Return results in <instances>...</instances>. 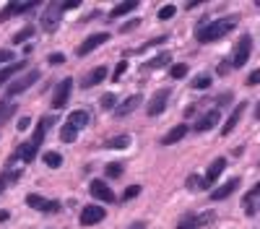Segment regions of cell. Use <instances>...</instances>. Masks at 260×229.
Returning a JSON list of instances; mask_svg holds the SVG:
<instances>
[{
    "label": "cell",
    "mask_w": 260,
    "mask_h": 229,
    "mask_svg": "<svg viewBox=\"0 0 260 229\" xmlns=\"http://www.w3.org/2000/svg\"><path fill=\"white\" fill-rule=\"evenodd\" d=\"M255 120H260V102H258V107H255Z\"/></svg>",
    "instance_id": "obj_49"
},
{
    "label": "cell",
    "mask_w": 260,
    "mask_h": 229,
    "mask_svg": "<svg viewBox=\"0 0 260 229\" xmlns=\"http://www.w3.org/2000/svg\"><path fill=\"white\" fill-rule=\"evenodd\" d=\"M73 91V78H63L55 86V96H52V110H63L68 104V96H71Z\"/></svg>",
    "instance_id": "obj_10"
},
{
    "label": "cell",
    "mask_w": 260,
    "mask_h": 229,
    "mask_svg": "<svg viewBox=\"0 0 260 229\" xmlns=\"http://www.w3.org/2000/svg\"><path fill=\"white\" fill-rule=\"evenodd\" d=\"M130 146V135H117V138H110L104 143V149H128Z\"/></svg>",
    "instance_id": "obj_30"
},
{
    "label": "cell",
    "mask_w": 260,
    "mask_h": 229,
    "mask_svg": "<svg viewBox=\"0 0 260 229\" xmlns=\"http://www.w3.org/2000/svg\"><path fill=\"white\" fill-rule=\"evenodd\" d=\"M29 125H32V117H21L19 120V131H26Z\"/></svg>",
    "instance_id": "obj_45"
},
{
    "label": "cell",
    "mask_w": 260,
    "mask_h": 229,
    "mask_svg": "<svg viewBox=\"0 0 260 229\" xmlns=\"http://www.w3.org/2000/svg\"><path fill=\"white\" fill-rule=\"evenodd\" d=\"M104 78H107V68H104V65H99V68H94V71H91V73L86 76V78L81 81V86H83V89L99 86V83H102Z\"/></svg>",
    "instance_id": "obj_20"
},
{
    "label": "cell",
    "mask_w": 260,
    "mask_h": 229,
    "mask_svg": "<svg viewBox=\"0 0 260 229\" xmlns=\"http://www.w3.org/2000/svg\"><path fill=\"white\" fill-rule=\"evenodd\" d=\"M44 164H47L50 170H57V167L63 164V156H60L57 151H47V154H44Z\"/></svg>",
    "instance_id": "obj_31"
},
{
    "label": "cell",
    "mask_w": 260,
    "mask_h": 229,
    "mask_svg": "<svg viewBox=\"0 0 260 229\" xmlns=\"http://www.w3.org/2000/svg\"><path fill=\"white\" fill-rule=\"evenodd\" d=\"M237 188H240V177H232V180H226L224 185H219V188L211 193V201H224V198H229V195H232Z\"/></svg>",
    "instance_id": "obj_19"
},
{
    "label": "cell",
    "mask_w": 260,
    "mask_h": 229,
    "mask_svg": "<svg viewBox=\"0 0 260 229\" xmlns=\"http://www.w3.org/2000/svg\"><path fill=\"white\" fill-rule=\"evenodd\" d=\"M250 52H252V37H250V34H242V37H240V42L234 44L232 65H234V68H244V63L250 60Z\"/></svg>",
    "instance_id": "obj_4"
},
{
    "label": "cell",
    "mask_w": 260,
    "mask_h": 229,
    "mask_svg": "<svg viewBox=\"0 0 260 229\" xmlns=\"http://www.w3.org/2000/svg\"><path fill=\"white\" fill-rule=\"evenodd\" d=\"M34 37V26H24L21 32L13 37V44H21V42H26V39H32Z\"/></svg>",
    "instance_id": "obj_32"
},
{
    "label": "cell",
    "mask_w": 260,
    "mask_h": 229,
    "mask_svg": "<svg viewBox=\"0 0 260 229\" xmlns=\"http://www.w3.org/2000/svg\"><path fill=\"white\" fill-rule=\"evenodd\" d=\"M104 216H107V211L102 209V206L91 203V206H86V209L81 211V224L83 227H94V224H99V221H104Z\"/></svg>",
    "instance_id": "obj_12"
},
{
    "label": "cell",
    "mask_w": 260,
    "mask_h": 229,
    "mask_svg": "<svg viewBox=\"0 0 260 229\" xmlns=\"http://www.w3.org/2000/svg\"><path fill=\"white\" fill-rule=\"evenodd\" d=\"M13 112H16V104L8 102V99H3V102H0V125H3V123H8Z\"/></svg>",
    "instance_id": "obj_28"
},
{
    "label": "cell",
    "mask_w": 260,
    "mask_h": 229,
    "mask_svg": "<svg viewBox=\"0 0 260 229\" xmlns=\"http://www.w3.org/2000/svg\"><path fill=\"white\" fill-rule=\"evenodd\" d=\"M211 76H198V78L193 81V89H211Z\"/></svg>",
    "instance_id": "obj_37"
},
{
    "label": "cell",
    "mask_w": 260,
    "mask_h": 229,
    "mask_svg": "<svg viewBox=\"0 0 260 229\" xmlns=\"http://www.w3.org/2000/svg\"><path fill=\"white\" fill-rule=\"evenodd\" d=\"M104 42H110V34H107V32H99V34H89L86 39H83V42L78 44V50H75V55H78V57H86L89 52H94L96 47H102Z\"/></svg>",
    "instance_id": "obj_6"
},
{
    "label": "cell",
    "mask_w": 260,
    "mask_h": 229,
    "mask_svg": "<svg viewBox=\"0 0 260 229\" xmlns=\"http://www.w3.org/2000/svg\"><path fill=\"white\" fill-rule=\"evenodd\" d=\"M141 195V185H130L125 188V193H122V201H133V198Z\"/></svg>",
    "instance_id": "obj_36"
},
{
    "label": "cell",
    "mask_w": 260,
    "mask_h": 229,
    "mask_svg": "<svg viewBox=\"0 0 260 229\" xmlns=\"http://www.w3.org/2000/svg\"><path fill=\"white\" fill-rule=\"evenodd\" d=\"M138 26H141V19H133V21H128V24H122L120 32L128 34V32H133V29H138Z\"/></svg>",
    "instance_id": "obj_41"
},
{
    "label": "cell",
    "mask_w": 260,
    "mask_h": 229,
    "mask_svg": "<svg viewBox=\"0 0 260 229\" xmlns=\"http://www.w3.org/2000/svg\"><path fill=\"white\" fill-rule=\"evenodd\" d=\"M99 104H102L104 110H114V107H117V96H114V94H104Z\"/></svg>",
    "instance_id": "obj_38"
},
{
    "label": "cell",
    "mask_w": 260,
    "mask_h": 229,
    "mask_svg": "<svg viewBox=\"0 0 260 229\" xmlns=\"http://www.w3.org/2000/svg\"><path fill=\"white\" fill-rule=\"evenodd\" d=\"M125 71H128V60H120L117 68H114V73H112V81H120L122 76H125Z\"/></svg>",
    "instance_id": "obj_39"
},
{
    "label": "cell",
    "mask_w": 260,
    "mask_h": 229,
    "mask_svg": "<svg viewBox=\"0 0 260 229\" xmlns=\"http://www.w3.org/2000/svg\"><path fill=\"white\" fill-rule=\"evenodd\" d=\"M52 125H55V114H44V117L39 120V123H37V128H34V135H32V138H29V141H32V143H37V146H42Z\"/></svg>",
    "instance_id": "obj_13"
},
{
    "label": "cell",
    "mask_w": 260,
    "mask_h": 229,
    "mask_svg": "<svg viewBox=\"0 0 260 229\" xmlns=\"http://www.w3.org/2000/svg\"><path fill=\"white\" fill-rule=\"evenodd\" d=\"M47 60H50V65H60V63H63V60H65V57H63V55H60V52H55V55H50Z\"/></svg>",
    "instance_id": "obj_44"
},
{
    "label": "cell",
    "mask_w": 260,
    "mask_h": 229,
    "mask_svg": "<svg viewBox=\"0 0 260 229\" xmlns=\"http://www.w3.org/2000/svg\"><path fill=\"white\" fill-rule=\"evenodd\" d=\"M255 83H260V68H258V71H252V73L247 76V86H255Z\"/></svg>",
    "instance_id": "obj_42"
},
{
    "label": "cell",
    "mask_w": 260,
    "mask_h": 229,
    "mask_svg": "<svg viewBox=\"0 0 260 229\" xmlns=\"http://www.w3.org/2000/svg\"><path fill=\"white\" fill-rule=\"evenodd\" d=\"M39 81V71H26L24 76H21V78H16V81H11L8 83V89H5V99H8V102H13V96H19V94H24L26 89H32L34 83Z\"/></svg>",
    "instance_id": "obj_2"
},
{
    "label": "cell",
    "mask_w": 260,
    "mask_h": 229,
    "mask_svg": "<svg viewBox=\"0 0 260 229\" xmlns=\"http://www.w3.org/2000/svg\"><path fill=\"white\" fill-rule=\"evenodd\" d=\"M224 170H226V159L224 156L213 159V162L208 164V170H205V188H211L213 182L221 177V172H224Z\"/></svg>",
    "instance_id": "obj_16"
},
{
    "label": "cell",
    "mask_w": 260,
    "mask_h": 229,
    "mask_svg": "<svg viewBox=\"0 0 260 229\" xmlns=\"http://www.w3.org/2000/svg\"><path fill=\"white\" fill-rule=\"evenodd\" d=\"M26 206L34 211H42V213H57L60 211V203L57 201H50L44 195H37V193H29L26 195Z\"/></svg>",
    "instance_id": "obj_5"
},
{
    "label": "cell",
    "mask_w": 260,
    "mask_h": 229,
    "mask_svg": "<svg viewBox=\"0 0 260 229\" xmlns=\"http://www.w3.org/2000/svg\"><path fill=\"white\" fill-rule=\"evenodd\" d=\"M0 221H8V211H0Z\"/></svg>",
    "instance_id": "obj_48"
},
{
    "label": "cell",
    "mask_w": 260,
    "mask_h": 229,
    "mask_svg": "<svg viewBox=\"0 0 260 229\" xmlns=\"http://www.w3.org/2000/svg\"><path fill=\"white\" fill-rule=\"evenodd\" d=\"M141 102H143L141 94H133V96H128L122 104L114 107V112H112V114H114V117H128V114L133 112V110H138V104H141Z\"/></svg>",
    "instance_id": "obj_18"
},
{
    "label": "cell",
    "mask_w": 260,
    "mask_h": 229,
    "mask_svg": "<svg viewBox=\"0 0 260 229\" xmlns=\"http://www.w3.org/2000/svg\"><path fill=\"white\" fill-rule=\"evenodd\" d=\"M26 65H29L26 60H19V63H11V65H5L3 71H0V86H3L5 81H11V78H13V76H16L19 71H26Z\"/></svg>",
    "instance_id": "obj_21"
},
{
    "label": "cell",
    "mask_w": 260,
    "mask_h": 229,
    "mask_svg": "<svg viewBox=\"0 0 260 229\" xmlns=\"http://www.w3.org/2000/svg\"><path fill=\"white\" fill-rule=\"evenodd\" d=\"M187 71H190V68L185 65V63H177V65H172L169 68V76H172V78H185V76H187Z\"/></svg>",
    "instance_id": "obj_34"
},
{
    "label": "cell",
    "mask_w": 260,
    "mask_h": 229,
    "mask_svg": "<svg viewBox=\"0 0 260 229\" xmlns=\"http://www.w3.org/2000/svg\"><path fill=\"white\" fill-rule=\"evenodd\" d=\"M104 172H107V177H110V180H117V177H122V164L112 162V164L104 167Z\"/></svg>",
    "instance_id": "obj_33"
},
{
    "label": "cell",
    "mask_w": 260,
    "mask_h": 229,
    "mask_svg": "<svg viewBox=\"0 0 260 229\" xmlns=\"http://www.w3.org/2000/svg\"><path fill=\"white\" fill-rule=\"evenodd\" d=\"M63 3H50L47 5V11L42 13V29L47 34H52V32H57V24H60V16H63Z\"/></svg>",
    "instance_id": "obj_3"
},
{
    "label": "cell",
    "mask_w": 260,
    "mask_h": 229,
    "mask_svg": "<svg viewBox=\"0 0 260 229\" xmlns=\"http://www.w3.org/2000/svg\"><path fill=\"white\" fill-rule=\"evenodd\" d=\"M219 120H221V112H219V110H211V112H205L203 117L198 120L193 131H195V133H205V131H211V128H216Z\"/></svg>",
    "instance_id": "obj_17"
},
{
    "label": "cell",
    "mask_w": 260,
    "mask_h": 229,
    "mask_svg": "<svg viewBox=\"0 0 260 229\" xmlns=\"http://www.w3.org/2000/svg\"><path fill=\"white\" fill-rule=\"evenodd\" d=\"M185 135H187V125H177V128H172L167 135H162V143H164V146H172V143L182 141Z\"/></svg>",
    "instance_id": "obj_22"
},
{
    "label": "cell",
    "mask_w": 260,
    "mask_h": 229,
    "mask_svg": "<svg viewBox=\"0 0 260 229\" xmlns=\"http://www.w3.org/2000/svg\"><path fill=\"white\" fill-rule=\"evenodd\" d=\"M167 102H169V91H167V89L156 91V94L149 99V104H146V114H149V117H159V114L167 110Z\"/></svg>",
    "instance_id": "obj_9"
},
{
    "label": "cell",
    "mask_w": 260,
    "mask_h": 229,
    "mask_svg": "<svg viewBox=\"0 0 260 229\" xmlns=\"http://www.w3.org/2000/svg\"><path fill=\"white\" fill-rule=\"evenodd\" d=\"M34 0H16V3H8L3 11H0V21H8L13 16H21V13H26L29 8H34Z\"/></svg>",
    "instance_id": "obj_11"
},
{
    "label": "cell",
    "mask_w": 260,
    "mask_h": 229,
    "mask_svg": "<svg viewBox=\"0 0 260 229\" xmlns=\"http://www.w3.org/2000/svg\"><path fill=\"white\" fill-rule=\"evenodd\" d=\"M19 177H21V172H11V170H5L3 174H0V195H3L13 182H19Z\"/></svg>",
    "instance_id": "obj_26"
},
{
    "label": "cell",
    "mask_w": 260,
    "mask_h": 229,
    "mask_svg": "<svg viewBox=\"0 0 260 229\" xmlns=\"http://www.w3.org/2000/svg\"><path fill=\"white\" fill-rule=\"evenodd\" d=\"M13 60V50H0V63H11Z\"/></svg>",
    "instance_id": "obj_43"
},
{
    "label": "cell",
    "mask_w": 260,
    "mask_h": 229,
    "mask_svg": "<svg viewBox=\"0 0 260 229\" xmlns=\"http://www.w3.org/2000/svg\"><path fill=\"white\" fill-rule=\"evenodd\" d=\"M229 65H232V63H221V65H219V76H224V73H229Z\"/></svg>",
    "instance_id": "obj_47"
},
{
    "label": "cell",
    "mask_w": 260,
    "mask_h": 229,
    "mask_svg": "<svg viewBox=\"0 0 260 229\" xmlns=\"http://www.w3.org/2000/svg\"><path fill=\"white\" fill-rule=\"evenodd\" d=\"M37 154H39V146H37V143H32V141H24V143H21V146L16 149V154L8 159V167H11L13 162H26V164H32L34 159H37Z\"/></svg>",
    "instance_id": "obj_7"
},
{
    "label": "cell",
    "mask_w": 260,
    "mask_h": 229,
    "mask_svg": "<svg viewBox=\"0 0 260 229\" xmlns=\"http://www.w3.org/2000/svg\"><path fill=\"white\" fill-rule=\"evenodd\" d=\"M247 110V102H240L234 107L232 112H229V117H226V123L221 125V135H229V133H234V128L240 125V120H242V112Z\"/></svg>",
    "instance_id": "obj_15"
},
{
    "label": "cell",
    "mask_w": 260,
    "mask_h": 229,
    "mask_svg": "<svg viewBox=\"0 0 260 229\" xmlns=\"http://www.w3.org/2000/svg\"><path fill=\"white\" fill-rule=\"evenodd\" d=\"M89 190H91V195H94L96 201H102V203H114V193H112V188L107 185L104 180H91Z\"/></svg>",
    "instance_id": "obj_14"
},
{
    "label": "cell",
    "mask_w": 260,
    "mask_h": 229,
    "mask_svg": "<svg viewBox=\"0 0 260 229\" xmlns=\"http://www.w3.org/2000/svg\"><path fill=\"white\" fill-rule=\"evenodd\" d=\"M128 229H146V221H133Z\"/></svg>",
    "instance_id": "obj_46"
},
{
    "label": "cell",
    "mask_w": 260,
    "mask_h": 229,
    "mask_svg": "<svg viewBox=\"0 0 260 229\" xmlns=\"http://www.w3.org/2000/svg\"><path fill=\"white\" fill-rule=\"evenodd\" d=\"M133 8H138V3L135 0H125V3H117L114 8L110 11V19H120V16H125V13H130Z\"/></svg>",
    "instance_id": "obj_24"
},
{
    "label": "cell",
    "mask_w": 260,
    "mask_h": 229,
    "mask_svg": "<svg viewBox=\"0 0 260 229\" xmlns=\"http://www.w3.org/2000/svg\"><path fill=\"white\" fill-rule=\"evenodd\" d=\"M174 13H177V8H174V5H164V8L159 11V19H162V21H169Z\"/></svg>",
    "instance_id": "obj_40"
},
{
    "label": "cell",
    "mask_w": 260,
    "mask_h": 229,
    "mask_svg": "<svg viewBox=\"0 0 260 229\" xmlns=\"http://www.w3.org/2000/svg\"><path fill=\"white\" fill-rule=\"evenodd\" d=\"M255 198H260V180L247 190V195H244V201H242V203H244V211H247V213H255V206H252Z\"/></svg>",
    "instance_id": "obj_25"
},
{
    "label": "cell",
    "mask_w": 260,
    "mask_h": 229,
    "mask_svg": "<svg viewBox=\"0 0 260 229\" xmlns=\"http://www.w3.org/2000/svg\"><path fill=\"white\" fill-rule=\"evenodd\" d=\"M213 221V213L205 211V213H185L180 221H177V229H198L203 224H211Z\"/></svg>",
    "instance_id": "obj_8"
},
{
    "label": "cell",
    "mask_w": 260,
    "mask_h": 229,
    "mask_svg": "<svg viewBox=\"0 0 260 229\" xmlns=\"http://www.w3.org/2000/svg\"><path fill=\"white\" fill-rule=\"evenodd\" d=\"M172 63V55L169 52H159L156 57H151L146 65H143V71H159V68H164V65H169Z\"/></svg>",
    "instance_id": "obj_23"
},
{
    "label": "cell",
    "mask_w": 260,
    "mask_h": 229,
    "mask_svg": "<svg viewBox=\"0 0 260 229\" xmlns=\"http://www.w3.org/2000/svg\"><path fill=\"white\" fill-rule=\"evenodd\" d=\"M75 138H78V128H73V125L65 123V128L60 131V141H63V143H73Z\"/></svg>",
    "instance_id": "obj_29"
},
{
    "label": "cell",
    "mask_w": 260,
    "mask_h": 229,
    "mask_svg": "<svg viewBox=\"0 0 260 229\" xmlns=\"http://www.w3.org/2000/svg\"><path fill=\"white\" fill-rule=\"evenodd\" d=\"M187 188L190 190H203L205 188V177H195V174H190V177H187Z\"/></svg>",
    "instance_id": "obj_35"
},
{
    "label": "cell",
    "mask_w": 260,
    "mask_h": 229,
    "mask_svg": "<svg viewBox=\"0 0 260 229\" xmlns=\"http://www.w3.org/2000/svg\"><path fill=\"white\" fill-rule=\"evenodd\" d=\"M89 123V112L86 110H75L68 114V125H73V128H83Z\"/></svg>",
    "instance_id": "obj_27"
},
{
    "label": "cell",
    "mask_w": 260,
    "mask_h": 229,
    "mask_svg": "<svg viewBox=\"0 0 260 229\" xmlns=\"http://www.w3.org/2000/svg\"><path fill=\"white\" fill-rule=\"evenodd\" d=\"M240 24V16H226V19H219V21H211V24H203L195 29V39L198 42H216L221 37H226L232 29Z\"/></svg>",
    "instance_id": "obj_1"
}]
</instances>
